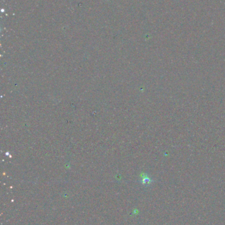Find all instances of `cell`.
Returning a JSON list of instances; mask_svg holds the SVG:
<instances>
[{"label":"cell","instance_id":"1","mask_svg":"<svg viewBox=\"0 0 225 225\" xmlns=\"http://www.w3.org/2000/svg\"><path fill=\"white\" fill-rule=\"evenodd\" d=\"M151 182H152V180H151V179L147 177H143V180H142V183H143V184H149L151 183Z\"/></svg>","mask_w":225,"mask_h":225}]
</instances>
